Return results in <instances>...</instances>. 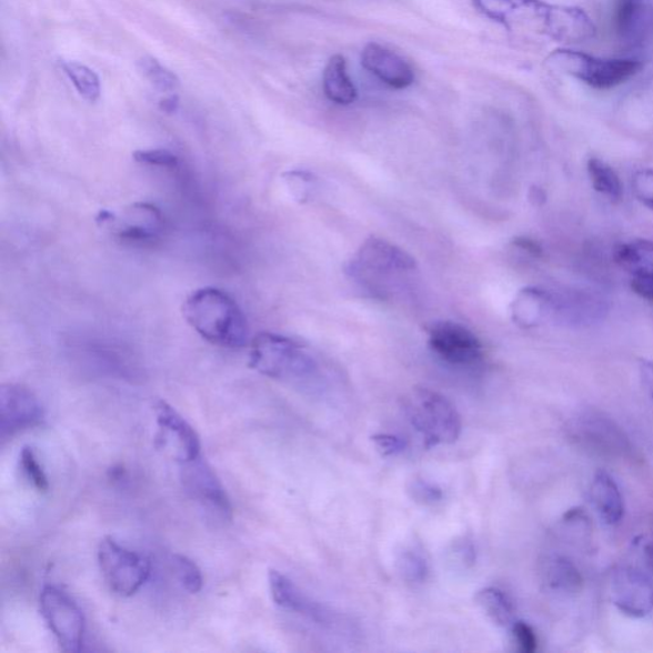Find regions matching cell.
<instances>
[{"instance_id": "6da1fadb", "label": "cell", "mask_w": 653, "mask_h": 653, "mask_svg": "<svg viewBox=\"0 0 653 653\" xmlns=\"http://www.w3.org/2000/svg\"><path fill=\"white\" fill-rule=\"evenodd\" d=\"M183 315L189 325L213 345L228 349L247 345V318L227 292L214 288L194 291L184 302Z\"/></svg>"}, {"instance_id": "7a4b0ae2", "label": "cell", "mask_w": 653, "mask_h": 653, "mask_svg": "<svg viewBox=\"0 0 653 653\" xmlns=\"http://www.w3.org/2000/svg\"><path fill=\"white\" fill-rule=\"evenodd\" d=\"M403 412L426 449L452 444L461 435L462 421L458 409L443 394L425 386H415L403 399Z\"/></svg>"}, {"instance_id": "3957f363", "label": "cell", "mask_w": 653, "mask_h": 653, "mask_svg": "<svg viewBox=\"0 0 653 653\" xmlns=\"http://www.w3.org/2000/svg\"><path fill=\"white\" fill-rule=\"evenodd\" d=\"M249 365L280 381H304L318 371L315 360L302 345L270 332L260 333L253 340Z\"/></svg>"}, {"instance_id": "277c9868", "label": "cell", "mask_w": 653, "mask_h": 653, "mask_svg": "<svg viewBox=\"0 0 653 653\" xmlns=\"http://www.w3.org/2000/svg\"><path fill=\"white\" fill-rule=\"evenodd\" d=\"M553 70L574 77L591 89L606 91L617 88L637 76L643 64L637 59L597 58L571 49L555 50L547 58Z\"/></svg>"}, {"instance_id": "5b68a950", "label": "cell", "mask_w": 653, "mask_h": 653, "mask_svg": "<svg viewBox=\"0 0 653 653\" xmlns=\"http://www.w3.org/2000/svg\"><path fill=\"white\" fill-rule=\"evenodd\" d=\"M98 560L110 590L119 596H133L149 580V561L139 553L119 545L114 539L101 540Z\"/></svg>"}, {"instance_id": "8992f818", "label": "cell", "mask_w": 653, "mask_h": 653, "mask_svg": "<svg viewBox=\"0 0 653 653\" xmlns=\"http://www.w3.org/2000/svg\"><path fill=\"white\" fill-rule=\"evenodd\" d=\"M41 614L60 649L79 653L84 637V616L76 601L59 587L48 584L40 594Z\"/></svg>"}, {"instance_id": "52a82bcc", "label": "cell", "mask_w": 653, "mask_h": 653, "mask_svg": "<svg viewBox=\"0 0 653 653\" xmlns=\"http://www.w3.org/2000/svg\"><path fill=\"white\" fill-rule=\"evenodd\" d=\"M573 440L606 458L625 459L632 455L630 438L614 420L600 412H584L572 421Z\"/></svg>"}, {"instance_id": "ba28073f", "label": "cell", "mask_w": 653, "mask_h": 653, "mask_svg": "<svg viewBox=\"0 0 653 653\" xmlns=\"http://www.w3.org/2000/svg\"><path fill=\"white\" fill-rule=\"evenodd\" d=\"M418 268L415 258L403 251L389 240L371 237L360 245L355 257L348 265V272L352 278L364 279L381 274H393L415 271Z\"/></svg>"}, {"instance_id": "9c48e42d", "label": "cell", "mask_w": 653, "mask_h": 653, "mask_svg": "<svg viewBox=\"0 0 653 653\" xmlns=\"http://www.w3.org/2000/svg\"><path fill=\"white\" fill-rule=\"evenodd\" d=\"M429 346L444 362L470 366L484 356L483 343L468 326L455 322H440L429 330Z\"/></svg>"}, {"instance_id": "30bf717a", "label": "cell", "mask_w": 653, "mask_h": 653, "mask_svg": "<svg viewBox=\"0 0 653 653\" xmlns=\"http://www.w3.org/2000/svg\"><path fill=\"white\" fill-rule=\"evenodd\" d=\"M44 415L36 393L26 386L8 383L0 389V435L3 440L40 425Z\"/></svg>"}, {"instance_id": "8fae6325", "label": "cell", "mask_w": 653, "mask_h": 653, "mask_svg": "<svg viewBox=\"0 0 653 653\" xmlns=\"http://www.w3.org/2000/svg\"><path fill=\"white\" fill-rule=\"evenodd\" d=\"M182 480L185 492L202 509L223 521L233 514L225 488L208 462L201 458L183 463Z\"/></svg>"}, {"instance_id": "7c38bea8", "label": "cell", "mask_w": 653, "mask_h": 653, "mask_svg": "<svg viewBox=\"0 0 653 653\" xmlns=\"http://www.w3.org/2000/svg\"><path fill=\"white\" fill-rule=\"evenodd\" d=\"M613 604L631 617H644L653 610V581L634 566H617L612 573Z\"/></svg>"}, {"instance_id": "4fadbf2b", "label": "cell", "mask_w": 653, "mask_h": 653, "mask_svg": "<svg viewBox=\"0 0 653 653\" xmlns=\"http://www.w3.org/2000/svg\"><path fill=\"white\" fill-rule=\"evenodd\" d=\"M154 415L160 431V442L179 463L201 458V441L193 426L165 401L157 402Z\"/></svg>"}, {"instance_id": "5bb4252c", "label": "cell", "mask_w": 653, "mask_h": 653, "mask_svg": "<svg viewBox=\"0 0 653 653\" xmlns=\"http://www.w3.org/2000/svg\"><path fill=\"white\" fill-rule=\"evenodd\" d=\"M606 311L604 300L587 291H549V321L557 324L591 325L603 320Z\"/></svg>"}, {"instance_id": "9a60e30c", "label": "cell", "mask_w": 653, "mask_h": 653, "mask_svg": "<svg viewBox=\"0 0 653 653\" xmlns=\"http://www.w3.org/2000/svg\"><path fill=\"white\" fill-rule=\"evenodd\" d=\"M480 13L488 19L504 26L511 30V23L518 17L538 22L540 30L549 37L552 31L557 6L549 4L543 0H472Z\"/></svg>"}, {"instance_id": "2e32d148", "label": "cell", "mask_w": 653, "mask_h": 653, "mask_svg": "<svg viewBox=\"0 0 653 653\" xmlns=\"http://www.w3.org/2000/svg\"><path fill=\"white\" fill-rule=\"evenodd\" d=\"M269 583L274 604L280 607L302 615L315 624L323 626L338 624L339 615L336 613L305 595L285 574L274 570L270 571Z\"/></svg>"}, {"instance_id": "e0dca14e", "label": "cell", "mask_w": 653, "mask_h": 653, "mask_svg": "<svg viewBox=\"0 0 653 653\" xmlns=\"http://www.w3.org/2000/svg\"><path fill=\"white\" fill-rule=\"evenodd\" d=\"M362 66L394 90H405L415 81L414 70L406 60L378 42H369L364 48Z\"/></svg>"}, {"instance_id": "ac0fdd59", "label": "cell", "mask_w": 653, "mask_h": 653, "mask_svg": "<svg viewBox=\"0 0 653 653\" xmlns=\"http://www.w3.org/2000/svg\"><path fill=\"white\" fill-rule=\"evenodd\" d=\"M122 227L118 229V237L127 242H152L162 229V214L159 209L148 203L132 205L128 210Z\"/></svg>"}, {"instance_id": "d6986e66", "label": "cell", "mask_w": 653, "mask_h": 653, "mask_svg": "<svg viewBox=\"0 0 653 653\" xmlns=\"http://www.w3.org/2000/svg\"><path fill=\"white\" fill-rule=\"evenodd\" d=\"M591 498L601 520L615 526L624 518V501L614 479L599 471L591 484Z\"/></svg>"}, {"instance_id": "ffe728a7", "label": "cell", "mask_w": 653, "mask_h": 653, "mask_svg": "<svg viewBox=\"0 0 653 653\" xmlns=\"http://www.w3.org/2000/svg\"><path fill=\"white\" fill-rule=\"evenodd\" d=\"M512 320L522 329H532L549 320V291L526 288L519 292L511 307Z\"/></svg>"}, {"instance_id": "44dd1931", "label": "cell", "mask_w": 653, "mask_h": 653, "mask_svg": "<svg viewBox=\"0 0 653 653\" xmlns=\"http://www.w3.org/2000/svg\"><path fill=\"white\" fill-rule=\"evenodd\" d=\"M323 91L326 99L339 106H350L358 99V90L348 72L346 59L333 56L323 72Z\"/></svg>"}, {"instance_id": "7402d4cb", "label": "cell", "mask_w": 653, "mask_h": 653, "mask_svg": "<svg viewBox=\"0 0 653 653\" xmlns=\"http://www.w3.org/2000/svg\"><path fill=\"white\" fill-rule=\"evenodd\" d=\"M546 586L564 595L579 594L583 587L580 570L564 556L549 557L543 570Z\"/></svg>"}, {"instance_id": "603a6c76", "label": "cell", "mask_w": 653, "mask_h": 653, "mask_svg": "<svg viewBox=\"0 0 653 653\" xmlns=\"http://www.w3.org/2000/svg\"><path fill=\"white\" fill-rule=\"evenodd\" d=\"M615 261L632 277H653V242L633 240L615 249Z\"/></svg>"}, {"instance_id": "cb8c5ba5", "label": "cell", "mask_w": 653, "mask_h": 653, "mask_svg": "<svg viewBox=\"0 0 653 653\" xmlns=\"http://www.w3.org/2000/svg\"><path fill=\"white\" fill-rule=\"evenodd\" d=\"M476 604L492 621L501 626H512L514 621V606L504 592L496 587L480 590L475 596Z\"/></svg>"}, {"instance_id": "d4e9b609", "label": "cell", "mask_w": 653, "mask_h": 653, "mask_svg": "<svg viewBox=\"0 0 653 653\" xmlns=\"http://www.w3.org/2000/svg\"><path fill=\"white\" fill-rule=\"evenodd\" d=\"M591 183L596 191L612 201H621L623 185L615 170L603 160L591 158L587 162Z\"/></svg>"}, {"instance_id": "484cf974", "label": "cell", "mask_w": 653, "mask_h": 653, "mask_svg": "<svg viewBox=\"0 0 653 653\" xmlns=\"http://www.w3.org/2000/svg\"><path fill=\"white\" fill-rule=\"evenodd\" d=\"M398 571L403 581L420 584L426 581L429 563L423 552L415 546H405L396 557Z\"/></svg>"}, {"instance_id": "4316f807", "label": "cell", "mask_w": 653, "mask_h": 653, "mask_svg": "<svg viewBox=\"0 0 653 653\" xmlns=\"http://www.w3.org/2000/svg\"><path fill=\"white\" fill-rule=\"evenodd\" d=\"M63 70L84 100L98 101L100 98V80L89 67L77 62L63 63Z\"/></svg>"}, {"instance_id": "83f0119b", "label": "cell", "mask_w": 653, "mask_h": 653, "mask_svg": "<svg viewBox=\"0 0 653 653\" xmlns=\"http://www.w3.org/2000/svg\"><path fill=\"white\" fill-rule=\"evenodd\" d=\"M139 70L154 88L162 92H173L179 88L175 73L162 66L157 58L143 57L139 60Z\"/></svg>"}, {"instance_id": "f1b7e54d", "label": "cell", "mask_w": 653, "mask_h": 653, "mask_svg": "<svg viewBox=\"0 0 653 653\" xmlns=\"http://www.w3.org/2000/svg\"><path fill=\"white\" fill-rule=\"evenodd\" d=\"M643 0H616L614 22L622 37H629L642 14Z\"/></svg>"}, {"instance_id": "f546056e", "label": "cell", "mask_w": 653, "mask_h": 653, "mask_svg": "<svg viewBox=\"0 0 653 653\" xmlns=\"http://www.w3.org/2000/svg\"><path fill=\"white\" fill-rule=\"evenodd\" d=\"M174 569L179 583L189 594H199L203 587V577L199 565L184 555H174Z\"/></svg>"}, {"instance_id": "4dcf8cb0", "label": "cell", "mask_w": 653, "mask_h": 653, "mask_svg": "<svg viewBox=\"0 0 653 653\" xmlns=\"http://www.w3.org/2000/svg\"><path fill=\"white\" fill-rule=\"evenodd\" d=\"M20 463L24 476L28 478L32 486L37 488L39 492H48V476L39 462L36 451L31 446H24L20 455Z\"/></svg>"}, {"instance_id": "1f68e13d", "label": "cell", "mask_w": 653, "mask_h": 653, "mask_svg": "<svg viewBox=\"0 0 653 653\" xmlns=\"http://www.w3.org/2000/svg\"><path fill=\"white\" fill-rule=\"evenodd\" d=\"M283 178L291 195L298 202L305 203L311 199L317 184V178L312 173L305 170H292L288 171Z\"/></svg>"}, {"instance_id": "d6a6232c", "label": "cell", "mask_w": 653, "mask_h": 653, "mask_svg": "<svg viewBox=\"0 0 653 653\" xmlns=\"http://www.w3.org/2000/svg\"><path fill=\"white\" fill-rule=\"evenodd\" d=\"M408 492L420 504L433 505L443 501L442 489L425 479L411 480Z\"/></svg>"}, {"instance_id": "836d02e7", "label": "cell", "mask_w": 653, "mask_h": 653, "mask_svg": "<svg viewBox=\"0 0 653 653\" xmlns=\"http://www.w3.org/2000/svg\"><path fill=\"white\" fill-rule=\"evenodd\" d=\"M632 188L637 200L653 211V169H643L634 174Z\"/></svg>"}, {"instance_id": "e575fe53", "label": "cell", "mask_w": 653, "mask_h": 653, "mask_svg": "<svg viewBox=\"0 0 653 653\" xmlns=\"http://www.w3.org/2000/svg\"><path fill=\"white\" fill-rule=\"evenodd\" d=\"M134 160L137 162L145 163V165L161 167V168H177L179 160L174 153L168 150H140L135 151Z\"/></svg>"}, {"instance_id": "d590c367", "label": "cell", "mask_w": 653, "mask_h": 653, "mask_svg": "<svg viewBox=\"0 0 653 653\" xmlns=\"http://www.w3.org/2000/svg\"><path fill=\"white\" fill-rule=\"evenodd\" d=\"M512 632L521 652L534 653L538 650V637L532 626L525 622H514Z\"/></svg>"}, {"instance_id": "8d00e7d4", "label": "cell", "mask_w": 653, "mask_h": 653, "mask_svg": "<svg viewBox=\"0 0 653 653\" xmlns=\"http://www.w3.org/2000/svg\"><path fill=\"white\" fill-rule=\"evenodd\" d=\"M372 440L384 455H399L408 449V442L399 435L376 434Z\"/></svg>"}, {"instance_id": "74e56055", "label": "cell", "mask_w": 653, "mask_h": 653, "mask_svg": "<svg viewBox=\"0 0 653 653\" xmlns=\"http://www.w3.org/2000/svg\"><path fill=\"white\" fill-rule=\"evenodd\" d=\"M632 289L635 294L653 303V277H632Z\"/></svg>"}, {"instance_id": "f35d334b", "label": "cell", "mask_w": 653, "mask_h": 653, "mask_svg": "<svg viewBox=\"0 0 653 653\" xmlns=\"http://www.w3.org/2000/svg\"><path fill=\"white\" fill-rule=\"evenodd\" d=\"M640 372L642 382L644 386H646V390L653 402V362H650V360H642L640 363Z\"/></svg>"}, {"instance_id": "ab89813d", "label": "cell", "mask_w": 653, "mask_h": 653, "mask_svg": "<svg viewBox=\"0 0 653 653\" xmlns=\"http://www.w3.org/2000/svg\"><path fill=\"white\" fill-rule=\"evenodd\" d=\"M640 544L644 564L653 572V531L651 534L643 536Z\"/></svg>"}, {"instance_id": "60d3db41", "label": "cell", "mask_w": 653, "mask_h": 653, "mask_svg": "<svg viewBox=\"0 0 653 653\" xmlns=\"http://www.w3.org/2000/svg\"><path fill=\"white\" fill-rule=\"evenodd\" d=\"M513 244L523 249V251L529 252L532 255H541L543 254V249L535 242V240L529 238H518L513 240Z\"/></svg>"}, {"instance_id": "b9f144b4", "label": "cell", "mask_w": 653, "mask_h": 653, "mask_svg": "<svg viewBox=\"0 0 653 653\" xmlns=\"http://www.w3.org/2000/svg\"><path fill=\"white\" fill-rule=\"evenodd\" d=\"M179 106V100L177 97H170L165 100L161 101V109L163 111H167V113H174V111L178 109Z\"/></svg>"}, {"instance_id": "7bdbcfd3", "label": "cell", "mask_w": 653, "mask_h": 653, "mask_svg": "<svg viewBox=\"0 0 653 653\" xmlns=\"http://www.w3.org/2000/svg\"><path fill=\"white\" fill-rule=\"evenodd\" d=\"M530 199L532 202H540L541 203V200H544L545 197H544L543 191H541V189L532 188Z\"/></svg>"}]
</instances>
